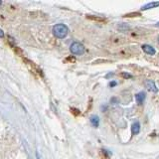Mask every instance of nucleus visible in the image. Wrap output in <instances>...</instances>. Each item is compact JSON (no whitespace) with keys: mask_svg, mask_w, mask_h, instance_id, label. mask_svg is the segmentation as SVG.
<instances>
[{"mask_svg":"<svg viewBox=\"0 0 159 159\" xmlns=\"http://www.w3.org/2000/svg\"><path fill=\"white\" fill-rule=\"evenodd\" d=\"M145 86L150 92H153V93H157L158 92V89L156 88L155 84H154V82L151 81V80H147V81L145 82Z\"/></svg>","mask_w":159,"mask_h":159,"instance_id":"obj_3","label":"nucleus"},{"mask_svg":"<svg viewBox=\"0 0 159 159\" xmlns=\"http://www.w3.org/2000/svg\"><path fill=\"white\" fill-rule=\"evenodd\" d=\"M69 33V28L65 24H56L53 27V34L59 39H64Z\"/></svg>","mask_w":159,"mask_h":159,"instance_id":"obj_1","label":"nucleus"},{"mask_svg":"<svg viewBox=\"0 0 159 159\" xmlns=\"http://www.w3.org/2000/svg\"><path fill=\"white\" fill-rule=\"evenodd\" d=\"M87 18L88 19H91L93 20V21H98V22H104L106 20L102 17H98V16H93V15H87Z\"/></svg>","mask_w":159,"mask_h":159,"instance_id":"obj_9","label":"nucleus"},{"mask_svg":"<svg viewBox=\"0 0 159 159\" xmlns=\"http://www.w3.org/2000/svg\"><path fill=\"white\" fill-rule=\"evenodd\" d=\"M122 76H124V77H125V78H131V76H130V75H126V74H122Z\"/></svg>","mask_w":159,"mask_h":159,"instance_id":"obj_11","label":"nucleus"},{"mask_svg":"<svg viewBox=\"0 0 159 159\" xmlns=\"http://www.w3.org/2000/svg\"><path fill=\"white\" fill-rule=\"evenodd\" d=\"M131 130H132V134L135 135V134H138L139 131H140V123L138 121H135L132 124V127H131Z\"/></svg>","mask_w":159,"mask_h":159,"instance_id":"obj_5","label":"nucleus"},{"mask_svg":"<svg viewBox=\"0 0 159 159\" xmlns=\"http://www.w3.org/2000/svg\"><path fill=\"white\" fill-rule=\"evenodd\" d=\"M71 111L75 114V116H79V114H80V112H76V111H79L78 109H76V108H72Z\"/></svg>","mask_w":159,"mask_h":159,"instance_id":"obj_10","label":"nucleus"},{"mask_svg":"<svg viewBox=\"0 0 159 159\" xmlns=\"http://www.w3.org/2000/svg\"><path fill=\"white\" fill-rule=\"evenodd\" d=\"M91 123H92V125L93 126V127H98V124H99V118H98V116H91Z\"/></svg>","mask_w":159,"mask_h":159,"instance_id":"obj_7","label":"nucleus"},{"mask_svg":"<svg viewBox=\"0 0 159 159\" xmlns=\"http://www.w3.org/2000/svg\"><path fill=\"white\" fill-rule=\"evenodd\" d=\"M70 50L74 55H83L84 53V47L82 43L80 42H75L71 45Z\"/></svg>","mask_w":159,"mask_h":159,"instance_id":"obj_2","label":"nucleus"},{"mask_svg":"<svg viewBox=\"0 0 159 159\" xmlns=\"http://www.w3.org/2000/svg\"><path fill=\"white\" fill-rule=\"evenodd\" d=\"M135 99H136L138 104H141L144 99H145V93H144L143 92L138 93L137 94H135Z\"/></svg>","mask_w":159,"mask_h":159,"instance_id":"obj_6","label":"nucleus"},{"mask_svg":"<svg viewBox=\"0 0 159 159\" xmlns=\"http://www.w3.org/2000/svg\"><path fill=\"white\" fill-rule=\"evenodd\" d=\"M156 26H157V27H159V22H158V23L156 24Z\"/></svg>","mask_w":159,"mask_h":159,"instance_id":"obj_12","label":"nucleus"},{"mask_svg":"<svg viewBox=\"0 0 159 159\" xmlns=\"http://www.w3.org/2000/svg\"><path fill=\"white\" fill-rule=\"evenodd\" d=\"M158 43H159V37H158Z\"/></svg>","mask_w":159,"mask_h":159,"instance_id":"obj_13","label":"nucleus"},{"mask_svg":"<svg viewBox=\"0 0 159 159\" xmlns=\"http://www.w3.org/2000/svg\"><path fill=\"white\" fill-rule=\"evenodd\" d=\"M142 50L148 55H154V54H155V49H154L153 47H151L150 45H146V44L143 45Z\"/></svg>","mask_w":159,"mask_h":159,"instance_id":"obj_4","label":"nucleus"},{"mask_svg":"<svg viewBox=\"0 0 159 159\" xmlns=\"http://www.w3.org/2000/svg\"><path fill=\"white\" fill-rule=\"evenodd\" d=\"M159 6V2H151V3H148L146 5H144L142 7V10H148V9H151L154 7H157Z\"/></svg>","mask_w":159,"mask_h":159,"instance_id":"obj_8","label":"nucleus"}]
</instances>
